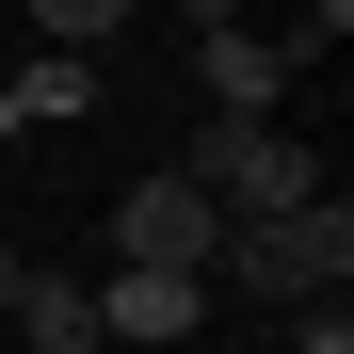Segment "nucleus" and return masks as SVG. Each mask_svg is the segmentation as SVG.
<instances>
[{"label": "nucleus", "mask_w": 354, "mask_h": 354, "mask_svg": "<svg viewBox=\"0 0 354 354\" xmlns=\"http://www.w3.org/2000/svg\"><path fill=\"white\" fill-rule=\"evenodd\" d=\"M209 274H225V290H274V306H338V274H354V209L322 194V209L225 225V242H209Z\"/></svg>", "instance_id": "1"}, {"label": "nucleus", "mask_w": 354, "mask_h": 354, "mask_svg": "<svg viewBox=\"0 0 354 354\" xmlns=\"http://www.w3.org/2000/svg\"><path fill=\"white\" fill-rule=\"evenodd\" d=\"M177 177L209 194V225H274V209H322V161L290 145V129H209V113H194Z\"/></svg>", "instance_id": "2"}, {"label": "nucleus", "mask_w": 354, "mask_h": 354, "mask_svg": "<svg viewBox=\"0 0 354 354\" xmlns=\"http://www.w3.org/2000/svg\"><path fill=\"white\" fill-rule=\"evenodd\" d=\"M209 242L225 225H209L194 177H129V194H113V274H194L209 290Z\"/></svg>", "instance_id": "3"}, {"label": "nucleus", "mask_w": 354, "mask_h": 354, "mask_svg": "<svg viewBox=\"0 0 354 354\" xmlns=\"http://www.w3.org/2000/svg\"><path fill=\"white\" fill-rule=\"evenodd\" d=\"M194 81H209V129H274V97H290V48L258 17H194Z\"/></svg>", "instance_id": "4"}, {"label": "nucleus", "mask_w": 354, "mask_h": 354, "mask_svg": "<svg viewBox=\"0 0 354 354\" xmlns=\"http://www.w3.org/2000/svg\"><path fill=\"white\" fill-rule=\"evenodd\" d=\"M81 306H97V338H129V354H177V338L209 322V290H194V274H97Z\"/></svg>", "instance_id": "5"}, {"label": "nucleus", "mask_w": 354, "mask_h": 354, "mask_svg": "<svg viewBox=\"0 0 354 354\" xmlns=\"http://www.w3.org/2000/svg\"><path fill=\"white\" fill-rule=\"evenodd\" d=\"M17 354H113V338H97V306H81L65 274H32V306H17Z\"/></svg>", "instance_id": "6"}, {"label": "nucleus", "mask_w": 354, "mask_h": 354, "mask_svg": "<svg viewBox=\"0 0 354 354\" xmlns=\"http://www.w3.org/2000/svg\"><path fill=\"white\" fill-rule=\"evenodd\" d=\"M81 97H97V65H17V97H0V129H65Z\"/></svg>", "instance_id": "7"}, {"label": "nucleus", "mask_w": 354, "mask_h": 354, "mask_svg": "<svg viewBox=\"0 0 354 354\" xmlns=\"http://www.w3.org/2000/svg\"><path fill=\"white\" fill-rule=\"evenodd\" d=\"M32 32H48V65H81V48H113V32H129V0H48Z\"/></svg>", "instance_id": "8"}, {"label": "nucleus", "mask_w": 354, "mask_h": 354, "mask_svg": "<svg viewBox=\"0 0 354 354\" xmlns=\"http://www.w3.org/2000/svg\"><path fill=\"white\" fill-rule=\"evenodd\" d=\"M290 354H354V306H306V338H290Z\"/></svg>", "instance_id": "9"}, {"label": "nucleus", "mask_w": 354, "mask_h": 354, "mask_svg": "<svg viewBox=\"0 0 354 354\" xmlns=\"http://www.w3.org/2000/svg\"><path fill=\"white\" fill-rule=\"evenodd\" d=\"M17 306H32V258H17V242H0V322H17Z\"/></svg>", "instance_id": "10"}]
</instances>
